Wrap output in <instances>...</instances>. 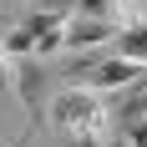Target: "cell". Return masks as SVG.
I'll return each instance as SVG.
<instances>
[{
	"label": "cell",
	"instance_id": "7a4b0ae2",
	"mask_svg": "<svg viewBox=\"0 0 147 147\" xmlns=\"http://www.w3.org/2000/svg\"><path fill=\"white\" fill-rule=\"evenodd\" d=\"M137 122H147V81L122 86L117 96H112V107H107V127L117 132V142H127V137H132Z\"/></svg>",
	"mask_w": 147,
	"mask_h": 147
},
{
	"label": "cell",
	"instance_id": "8992f818",
	"mask_svg": "<svg viewBox=\"0 0 147 147\" xmlns=\"http://www.w3.org/2000/svg\"><path fill=\"white\" fill-rule=\"evenodd\" d=\"M112 56L132 61V66H147V20H137V26H127V30L112 36Z\"/></svg>",
	"mask_w": 147,
	"mask_h": 147
},
{
	"label": "cell",
	"instance_id": "30bf717a",
	"mask_svg": "<svg viewBox=\"0 0 147 147\" xmlns=\"http://www.w3.org/2000/svg\"><path fill=\"white\" fill-rule=\"evenodd\" d=\"M10 147H26V137H20V142H10Z\"/></svg>",
	"mask_w": 147,
	"mask_h": 147
},
{
	"label": "cell",
	"instance_id": "5b68a950",
	"mask_svg": "<svg viewBox=\"0 0 147 147\" xmlns=\"http://www.w3.org/2000/svg\"><path fill=\"white\" fill-rule=\"evenodd\" d=\"M112 36H117V26H112V20H66V30H61V46H76V51H81V46H96V41H112Z\"/></svg>",
	"mask_w": 147,
	"mask_h": 147
},
{
	"label": "cell",
	"instance_id": "ba28073f",
	"mask_svg": "<svg viewBox=\"0 0 147 147\" xmlns=\"http://www.w3.org/2000/svg\"><path fill=\"white\" fill-rule=\"evenodd\" d=\"M10 91V66H5V51H0V96Z\"/></svg>",
	"mask_w": 147,
	"mask_h": 147
},
{
	"label": "cell",
	"instance_id": "3957f363",
	"mask_svg": "<svg viewBox=\"0 0 147 147\" xmlns=\"http://www.w3.org/2000/svg\"><path fill=\"white\" fill-rule=\"evenodd\" d=\"M46 76H51V71H46L36 56H26V61H20V66L10 71V86L20 91V102H26V112H30V127H41V112H46Z\"/></svg>",
	"mask_w": 147,
	"mask_h": 147
},
{
	"label": "cell",
	"instance_id": "8fae6325",
	"mask_svg": "<svg viewBox=\"0 0 147 147\" xmlns=\"http://www.w3.org/2000/svg\"><path fill=\"white\" fill-rule=\"evenodd\" d=\"M142 81H147V71H142Z\"/></svg>",
	"mask_w": 147,
	"mask_h": 147
},
{
	"label": "cell",
	"instance_id": "52a82bcc",
	"mask_svg": "<svg viewBox=\"0 0 147 147\" xmlns=\"http://www.w3.org/2000/svg\"><path fill=\"white\" fill-rule=\"evenodd\" d=\"M127 142H132V147H147V122H137V127H132V137H127Z\"/></svg>",
	"mask_w": 147,
	"mask_h": 147
},
{
	"label": "cell",
	"instance_id": "9c48e42d",
	"mask_svg": "<svg viewBox=\"0 0 147 147\" xmlns=\"http://www.w3.org/2000/svg\"><path fill=\"white\" fill-rule=\"evenodd\" d=\"M76 147H107V142H102V137H86V142H76Z\"/></svg>",
	"mask_w": 147,
	"mask_h": 147
},
{
	"label": "cell",
	"instance_id": "6da1fadb",
	"mask_svg": "<svg viewBox=\"0 0 147 147\" xmlns=\"http://www.w3.org/2000/svg\"><path fill=\"white\" fill-rule=\"evenodd\" d=\"M51 122H56L66 137L86 142V137H96V132L107 127V107L96 102L86 86H66L56 102H51Z\"/></svg>",
	"mask_w": 147,
	"mask_h": 147
},
{
	"label": "cell",
	"instance_id": "277c9868",
	"mask_svg": "<svg viewBox=\"0 0 147 147\" xmlns=\"http://www.w3.org/2000/svg\"><path fill=\"white\" fill-rule=\"evenodd\" d=\"M61 26H66L61 15H46V10H30L26 20H20V26H15L10 36H5V41H0V51H15V56H30V51H36V41H41L46 30H61Z\"/></svg>",
	"mask_w": 147,
	"mask_h": 147
}]
</instances>
